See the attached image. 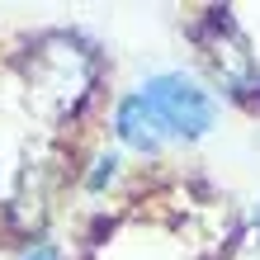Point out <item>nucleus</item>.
<instances>
[{
  "instance_id": "obj_1",
  "label": "nucleus",
  "mask_w": 260,
  "mask_h": 260,
  "mask_svg": "<svg viewBox=\"0 0 260 260\" xmlns=\"http://www.w3.org/2000/svg\"><path fill=\"white\" fill-rule=\"evenodd\" d=\"M142 100H147V109L161 118V128L175 133V137H199V133L213 128V118H218L213 100L194 81H185V76H151Z\"/></svg>"
},
{
  "instance_id": "obj_2",
  "label": "nucleus",
  "mask_w": 260,
  "mask_h": 260,
  "mask_svg": "<svg viewBox=\"0 0 260 260\" xmlns=\"http://www.w3.org/2000/svg\"><path fill=\"white\" fill-rule=\"evenodd\" d=\"M118 137L123 142H133V147H156L161 137H166V128H161V118L147 109V100L137 95V100H128L123 109H118Z\"/></svg>"
},
{
  "instance_id": "obj_3",
  "label": "nucleus",
  "mask_w": 260,
  "mask_h": 260,
  "mask_svg": "<svg viewBox=\"0 0 260 260\" xmlns=\"http://www.w3.org/2000/svg\"><path fill=\"white\" fill-rule=\"evenodd\" d=\"M24 260H57V251H52V246H34Z\"/></svg>"
}]
</instances>
